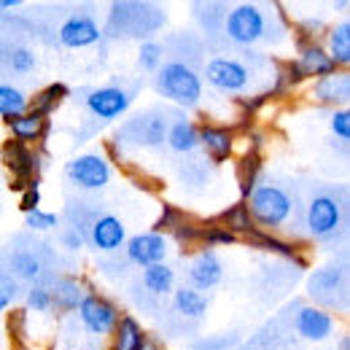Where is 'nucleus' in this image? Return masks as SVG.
Returning a JSON list of instances; mask_svg holds the SVG:
<instances>
[{"label":"nucleus","instance_id":"nucleus-32","mask_svg":"<svg viewBox=\"0 0 350 350\" xmlns=\"http://www.w3.org/2000/svg\"><path fill=\"white\" fill-rule=\"evenodd\" d=\"M262 173V154L259 151H245L237 162V186H240V200H248L254 186L259 183Z\"/></svg>","mask_w":350,"mask_h":350},{"label":"nucleus","instance_id":"nucleus-18","mask_svg":"<svg viewBox=\"0 0 350 350\" xmlns=\"http://www.w3.org/2000/svg\"><path fill=\"white\" fill-rule=\"evenodd\" d=\"M334 315L332 310H323V307L315 305H302L297 310V318H294V329L297 334L307 340V342H323L334 334Z\"/></svg>","mask_w":350,"mask_h":350},{"label":"nucleus","instance_id":"nucleus-42","mask_svg":"<svg viewBox=\"0 0 350 350\" xmlns=\"http://www.w3.org/2000/svg\"><path fill=\"white\" fill-rule=\"evenodd\" d=\"M237 342V332L232 334H213V337H200L191 350H229Z\"/></svg>","mask_w":350,"mask_h":350},{"label":"nucleus","instance_id":"nucleus-23","mask_svg":"<svg viewBox=\"0 0 350 350\" xmlns=\"http://www.w3.org/2000/svg\"><path fill=\"white\" fill-rule=\"evenodd\" d=\"M165 143L170 146V151H175V154H183V157L194 154L200 148V124L191 122L186 113H175V119L167 127Z\"/></svg>","mask_w":350,"mask_h":350},{"label":"nucleus","instance_id":"nucleus-2","mask_svg":"<svg viewBox=\"0 0 350 350\" xmlns=\"http://www.w3.org/2000/svg\"><path fill=\"white\" fill-rule=\"evenodd\" d=\"M272 65V59L262 51H243V54H216L205 62L202 68V81H208L211 87L221 94H234L248 97V92H254L259 68Z\"/></svg>","mask_w":350,"mask_h":350},{"label":"nucleus","instance_id":"nucleus-24","mask_svg":"<svg viewBox=\"0 0 350 350\" xmlns=\"http://www.w3.org/2000/svg\"><path fill=\"white\" fill-rule=\"evenodd\" d=\"M251 245H256L259 251H267V254H275V256H283V259H291L299 267H307V259L302 256V245L299 243H291L288 237H280V234H269V232H262L256 229L251 237H248Z\"/></svg>","mask_w":350,"mask_h":350},{"label":"nucleus","instance_id":"nucleus-13","mask_svg":"<svg viewBox=\"0 0 350 350\" xmlns=\"http://www.w3.org/2000/svg\"><path fill=\"white\" fill-rule=\"evenodd\" d=\"M124 243H127V226L113 213H100L84 232V245H89L97 254L113 256L119 248H124Z\"/></svg>","mask_w":350,"mask_h":350},{"label":"nucleus","instance_id":"nucleus-31","mask_svg":"<svg viewBox=\"0 0 350 350\" xmlns=\"http://www.w3.org/2000/svg\"><path fill=\"white\" fill-rule=\"evenodd\" d=\"M68 94H70L68 84L54 81V84L44 87L41 92H36V97H30V111H33V113H38V116L51 119V113H54V111L68 100Z\"/></svg>","mask_w":350,"mask_h":350},{"label":"nucleus","instance_id":"nucleus-41","mask_svg":"<svg viewBox=\"0 0 350 350\" xmlns=\"http://www.w3.org/2000/svg\"><path fill=\"white\" fill-rule=\"evenodd\" d=\"M16 297H19V283L5 269H0V312H5L8 307L14 305Z\"/></svg>","mask_w":350,"mask_h":350},{"label":"nucleus","instance_id":"nucleus-29","mask_svg":"<svg viewBox=\"0 0 350 350\" xmlns=\"http://www.w3.org/2000/svg\"><path fill=\"white\" fill-rule=\"evenodd\" d=\"M323 49L334 59L340 70H348L350 65V22L342 19L340 25H332L323 36Z\"/></svg>","mask_w":350,"mask_h":350},{"label":"nucleus","instance_id":"nucleus-5","mask_svg":"<svg viewBox=\"0 0 350 350\" xmlns=\"http://www.w3.org/2000/svg\"><path fill=\"white\" fill-rule=\"evenodd\" d=\"M307 237L312 243H332L345 226V197H337L334 189L312 191L302 213Z\"/></svg>","mask_w":350,"mask_h":350},{"label":"nucleus","instance_id":"nucleus-36","mask_svg":"<svg viewBox=\"0 0 350 350\" xmlns=\"http://www.w3.org/2000/svg\"><path fill=\"white\" fill-rule=\"evenodd\" d=\"M25 307L30 312H51V286L33 283L25 294Z\"/></svg>","mask_w":350,"mask_h":350},{"label":"nucleus","instance_id":"nucleus-38","mask_svg":"<svg viewBox=\"0 0 350 350\" xmlns=\"http://www.w3.org/2000/svg\"><path fill=\"white\" fill-rule=\"evenodd\" d=\"M183 211H178L173 205H162V213H159V219L154 224V232H159V234H165V237H170L173 234V229L183 221Z\"/></svg>","mask_w":350,"mask_h":350},{"label":"nucleus","instance_id":"nucleus-44","mask_svg":"<svg viewBox=\"0 0 350 350\" xmlns=\"http://www.w3.org/2000/svg\"><path fill=\"white\" fill-rule=\"evenodd\" d=\"M59 243H62V248H65L68 254H79V251L84 248V237H81L73 226H65V229L59 232Z\"/></svg>","mask_w":350,"mask_h":350},{"label":"nucleus","instance_id":"nucleus-43","mask_svg":"<svg viewBox=\"0 0 350 350\" xmlns=\"http://www.w3.org/2000/svg\"><path fill=\"white\" fill-rule=\"evenodd\" d=\"M329 127L334 132V137H340L342 143L350 140V111L348 108H334L332 111V119H329Z\"/></svg>","mask_w":350,"mask_h":350},{"label":"nucleus","instance_id":"nucleus-8","mask_svg":"<svg viewBox=\"0 0 350 350\" xmlns=\"http://www.w3.org/2000/svg\"><path fill=\"white\" fill-rule=\"evenodd\" d=\"M135 89L122 84H105V87H92L81 92V105L94 122H116L132 108Z\"/></svg>","mask_w":350,"mask_h":350},{"label":"nucleus","instance_id":"nucleus-19","mask_svg":"<svg viewBox=\"0 0 350 350\" xmlns=\"http://www.w3.org/2000/svg\"><path fill=\"white\" fill-rule=\"evenodd\" d=\"M89 286L84 278H73V275H59L54 283H51V312H59V315H73L84 297L89 294Z\"/></svg>","mask_w":350,"mask_h":350},{"label":"nucleus","instance_id":"nucleus-27","mask_svg":"<svg viewBox=\"0 0 350 350\" xmlns=\"http://www.w3.org/2000/svg\"><path fill=\"white\" fill-rule=\"evenodd\" d=\"M16 283L25 280V283H38L44 278V264L38 259V254L33 248H22V251H11L8 256V269H5Z\"/></svg>","mask_w":350,"mask_h":350},{"label":"nucleus","instance_id":"nucleus-4","mask_svg":"<svg viewBox=\"0 0 350 350\" xmlns=\"http://www.w3.org/2000/svg\"><path fill=\"white\" fill-rule=\"evenodd\" d=\"M154 89L159 97L170 100L178 108H197L205 94V81L200 70L186 59H165L154 73Z\"/></svg>","mask_w":350,"mask_h":350},{"label":"nucleus","instance_id":"nucleus-26","mask_svg":"<svg viewBox=\"0 0 350 350\" xmlns=\"http://www.w3.org/2000/svg\"><path fill=\"white\" fill-rule=\"evenodd\" d=\"M146 337H148V332L143 329V323L130 312H122V318L111 334V348L108 350H140Z\"/></svg>","mask_w":350,"mask_h":350},{"label":"nucleus","instance_id":"nucleus-34","mask_svg":"<svg viewBox=\"0 0 350 350\" xmlns=\"http://www.w3.org/2000/svg\"><path fill=\"white\" fill-rule=\"evenodd\" d=\"M200 234H202V221H194L191 216H183V221L173 229L175 243L183 248V254H191L200 248Z\"/></svg>","mask_w":350,"mask_h":350},{"label":"nucleus","instance_id":"nucleus-35","mask_svg":"<svg viewBox=\"0 0 350 350\" xmlns=\"http://www.w3.org/2000/svg\"><path fill=\"white\" fill-rule=\"evenodd\" d=\"M165 62V46L154 38H146L140 49H137V65L146 70V73H157Z\"/></svg>","mask_w":350,"mask_h":350},{"label":"nucleus","instance_id":"nucleus-1","mask_svg":"<svg viewBox=\"0 0 350 350\" xmlns=\"http://www.w3.org/2000/svg\"><path fill=\"white\" fill-rule=\"evenodd\" d=\"M224 38L240 49L256 44H275L288 33V22L280 5H259V3H237L224 14Z\"/></svg>","mask_w":350,"mask_h":350},{"label":"nucleus","instance_id":"nucleus-17","mask_svg":"<svg viewBox=\"0 0 350 350\" xmlns=\"http://www.w3.org/2000/svg\"><path fill=\"white\" fill-rule=\"evenodd\" d=\"M200 148L205 151V157L216 165H224L234 157L237 148V132L224 124H213V122H202L200 124Z\"/></svg>","mask_w":350,"mask_h":350},{"label":"nucleus","instance_id":"nucleus-10","mask_svg":"<svg viewBox=\"0 0 350 350\" xmlns=\"http://www.w3.org/2000/svg\"><path fill=\"white\" fill-rule=\"evenodd\" d=\"M111 178H113L111 159L97 151L79 154L65 165V180L81 191H100L111 183Z\"/></svg>","mask_w":350,"mask_h":350},{"label":"nucleus","instance_id":"nucleus-46","mask_svg":"<svg viewBox=\"0 0 350 350\" xmlns=\"http://www.w3.org/2000/svg\"><path fill=\"white\" fill-rule=\"evenodd\" d=\"M140 350H165V348H162V342H159V340L146 337V342H143V348H140Z\"/></svg>","mask_w":350,"mask_h":350},{"label":"nucleus","instance_id":"nucleus-21","mask_svg":"<svg viewBox=\"0 0 350 350\" xmlns=\"http://www.w3.org/2000/svg\"><path fill=\"white\" fill-rule=\"evenodd\" d=\"M310 97L321 105H334V108H348L350 100V76L348 70H337L326 79H318L312 89H310Z\"/></svg>","mask_w":350,"mask_h":350},{"label":"nucleus","instance_id":"nucleus-12","mask_svg":"<svg viewBox=\"0 0 350 350\" xmlns=\"http://www.w3.org/2000/svg\"><path fill=\"white\" fill-rule=\"evenodd\" d=\"M167 254H170V237H165V234H159L154 229L132 234L124 243V262L135 264L140 269L167 262Z\"/></svg>","mask_w":350,"mask_h":350},{"label":"nucleus","instance_id":"nucleus-40","mask_svg":"<svg viewBox=\"0 0 350 350\" xmlns=\"http://www.w3.org/2000/svg\"><path fill=\"white\" fill-rule=\"evenodd\" d=\"M25 224L33 232H51V229L59 226V216L57 213H49V211H33V213L25 216Z\"/></svg>","mask_w":350,"mask_h":350},{"label":"nucleus","instance_id":"nucleus-3","mask_svg":"<svg viewBox=\"0 0 350 350\" xmlns=\"http://www.w3.org/2000/svg\"><path fill=\"white\" fill-rule=\"evenodd\" d=\"M243 202L251 213L254 226L262 232H269V234H278L291 221H297V197L280 183L259 180L254 186V191L248 194V200H243Z\"/></svg>","mask_w":350,"mask_h":350},{"label":"nucleus","instance_id":"nucleus-22","mask_svg":"<svg viewBox=\"0 0 350 350\" xmlns=\"http://www.w3.org/2000/svg\"><path fill=\"white\" fill-rule=\"evenodd\" d=\"M5 127H8V135H11V140H19V143H25V146H41L46 140V135L51 132V119H46V116H38V113H33V111H27V113H22V116H16V119H11V122H5Z\"/></svg>","mask_w":350,"mask_h":350},{"label":"nucleus","instance_id":"nucleus-16","mask_svg":"<svg viewBox=\"0 0 350 350\" xmlns=\"http://www.w3.org/2000/svg\"><path fill=\"white\" fill-rule=\"evenodd\" d=\"M307 294L315 299V307H337L334 294L345 297V269L337 267V264H329V267H321L312 272L310 283H307Z\"/></svg>","mask_w":350,"mask_h":350},{"label":"nucleus","instance_id":"nucleus-9","mask_svg":"<svg viewBox=\"0 0 350 350\" xmlns=\"http://www.w3.org/2000/svg\"><path fill=\"white\" fill-rule=\"evenodd\" d=\"M167 127H170L167 113H162V111H146V113L132 116L124 127H119L116 140H122L119 146H132V148H157V146L165 143Z\"/></svg>","mask_w":350,"mask_h":350},{"label":"nucleus","instance_id":"nucleus-25","mask_svg":"<svg viewBox=\"0 0 350 350\" xmlns=\"http://www.w3.org/2000/svg\"><path fill=\"white\" fill-rule=\"evenodd\" d=\"M140 288L151 297V299H165L175 291V269L167 262L146 267L140 272Z\"/></svg>","mask_w":350,"mask_h":350},{"label":"nucleus","instance_id":"nucleus-20","mask_svg":"<svg viewBox=\"0 0 350 350\" xmlns=\"http://www.w3.org/2000/svg\"><path fill=\"white\" fill-rule=\"evenodd\" d=\"M294 62H297V68L302 70V76H305V79H312V81L326 79V76H332V73L340 70V68L334 65V59L326 54V49H323L321 41L297 46V57H294Z\"/></svg>","mask_w":350,"mask_h":350},{"label":"nucleus","instance_id":"nucleus-11","mask_svg":"<svg viewBox=\"0 0 350 350\" xmlns=\"http://www.w3.org/2000/svg\"><path fill=\"white\" fill-rule=\"evenodd\" d=\"M0 162L5 165V170L11 173V189H16L22 194V189L33 180H41V154L33 146H25L19 140H3L0 146Z\"/></svg>","mask_w":350,"mask_h":350},{"label":"nucleus","instance_id":"nucleus-15","mask_svg":"<svg viewBox=\"0 0 350 350\" xmlns=\"http://www.w3.org/2000/svg\"><path fill=\"white\" fill-rule=\"evenodd\" d=\"M57 41L65 46V49H89V46L103 41V27H100V22L92 14L76 11V14H70L59 25Z\"/></svg>","mask_w":350,"mask_h":350},{"label":"nucleus","instance_id":"nucleus-7","mask_svg":"<svg viewBox=\"0 0 350 350\" xmlns=\"http://www.w3.org/2000/svg\"><path fill=\"white\" fill-rule=\"evenodd\" d=\"M119 318H122V307L116 305L113 299H108L105 294L94 291V288H89L81 307L76 310L79 326L87 332L92 340H111Z\"/></svg>","mask_w":350,"mask_h":350},{"label":"nucleus","instance_id":"nucleus-30","mask_svg":"<svg viewBox=\"0 0 350 350\" xmlns=\"http://www.w3.org/2000/svg\"><path fill=\"white\" fill-rule=\"evenodd\" d=\"M213 221L221 224L224 229H229L237 240H240V237H251V234L256 232V226H254V221H251V213H248V208H245L243 200L234 202V205H229L226 211H221Z\"/></svg>","mask_w":350,"mask_h":350},{"label":"nucleus","instance_id":"nucleus-33","mask_svg":"<svg viewBox=\"0 0 350 350\" xmlns=\"http://www.w3.org/2000/svg\"><path fill=\"white\" fill-rule=\"evenodd\" d=\"M27 111H30V97L22 89L11 87V84H0V119L11 122Z\"/></svg>","mask_w":350,"mask_h":350},{"label":"nucleus","instance_id":"nucleus-28","mask_svg":"<svg viewBox=\"0 0 350 350\" xmlns=\"http://www.w3.org/2000/svg\"><path fill=\"white\" fill-rule=\"evenodd\" d=\"M170 297H173V310L186 321H202L208 315L211 302L202 291H194L189 286H178Z\"/></svg>","mask_w":350,"mask_h":350},{"label":"nucleus","instance_id":"nucleus-14","mask_svg":"<svg viewBox=\"0 0 350 350\" xmlns=\"http://www.w3.org/2000/svg\"><path fill=\"white\" fill-rule=\"evenodd\" d=\"M186 280H189V288L194 291H213L224 280V262L213 248H197L194 256L189 259L186 267Z\"/></svg>","mask_w":350,"mask_h":350},{"label":"nucleus","instance_id":"nucleus-6","mask_svg":"<svg viewBox=\"0 0 350 350\" xmlns=\"http://www.w3.org/2000/svg\"><path fill=\"white\" fill-rule=\"evenodd\" d=\"M165 25V14L151 3H113L103 38H146Z\"/></svg>","mask_w":350,"mask_h":350},{"label":"nucleus","instance_id":"nucleus-45","mask_svg":"<svg viewBox=\"0 0 350 350\" xmlns=\"http://www.w3.org/2000/svg\"><path fill=\"white\" fill-rule=\"evenodd\" d=\"M22 5V0H0V14L3 11H16Z\"/></svg>","mask_w":350,"mask_h":350},{"label":"nucleus","instance_id":"nucleus-37","mask_svg":"<svg viewBox=\"0 0 350 350\" xmlns=\"http://www.w3.org/2000/svg\"><path fill=\"white\" fill-rule=\"evenodd\" d=\"M36 68V54L30 51V49H11L8 51V70H14V73H30Z\"/></svg>","mask_w":350,"mask_h":350},{"label":"nucleus","instance_id":"nucleus-39","mask_svg":"<svg viewBox=\"0 0 350 350\" xmlns=\"http://www.w3.org/2000/svg\"><path fill=\"white\" fill-rule=\"evenodd\" d=\"M41 200H44V191H41V180H33L22 189V200H19V211L27 216L33 211H41Z\"/></svg>","mask_w":350,"mask_h":350}]
</instances>
